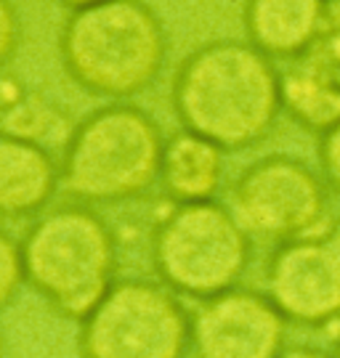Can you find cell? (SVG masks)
I'll list each match as a JSON object with an SVG mask.
<instances>
[{
  "label": "cell",
  "instance_id": "obj_6",
  "mask_svg": "<svg viewBox=\"0 0 340 358\" xmlns=\"http://www.w3.org/2000/svg\"><path fill=\"white\" fill-rule=\"evenodd\" d=\"M189 345L186 308L173 289L147 279L114 282L77 334L83 358H184Z\"/></svg>",
  "mask_w": 340,
  "mask_h": 358
},
{
  "label": "cell",
  "instance_id": "obj_2",
  "mask_svg": "<svg viewBox=\"0 0 340 358\" xmlns=\"http://www.w3.org/2000/svg\"><path fill=\"white\" fill-rule=\"evenodd\" d=\"M59 51L67 75L104 99H130L160 77L168 56L163 22L141 0H104L69 13Z\"/></svg>",
  "mask_w": 340,
  "mask_h": 358
},
{
  "label": "cell",
  "instance_id": "obj_22",
  "mask_svg": "<svg viewBox=\"0 0 340 358\" xmlns=\"http://www.w3.org/2000/svg\"><path fill=\"white\" fill-rule=\"evenodd\" d=\"M338 358H340V348H338Z\"/></svg>",
  "mask_w": 340,
  "mask_h": 358
},
{
  "label": "cell",
  "instance_id": "obj_9",
  "mask_svg": "<svg viewBox=\"0 0 340 358\" xmlns=\"http://www.w3.org/2000/svg\"><path fill=\"white\" fill-rule=\"evenodd\" d=\"M285 316L266 294L229 289L202 300L191 316V348L197 358H279Z\"/></svg>",
  "mask_w": 340,
  "mask_h": 358
},
{
  "label": "cell",
  "instance_id": "obj_11",
  "mask_svg": "<svg viewBox=\"0 0 340 358\" xmlns=\"http://www.w3.org/2000/svg\"><path fill=\"white\" fill-rule=\"evenodd\" d=\"M327 11V0H245L250 45L268 59H295L311 48Z\"/></svg>",
  "mask_w": 340,
  "mask_h": 358
},
{
  "label": "cell",
  "instance_id": "obj_20",
  "mask_svg": "<svg viewBox=\"0 0 340 358\" xmlns=\"http://www.w3.org/2000/svg\"><path fill=\"white\" fill-rule=\"evenodd\" d=\"M59 3H64L67 8H72V11H77V8H88V6L104 3V0H59Z\"/></svg>",
  "mask_w": 340,
  "mask_h": 358
},
{
  "label": "cell",
  "instance_id": "obj_5",
  "mask_svg": "<svg viewBox=\"0 0 340 358\" xmlns=\"http://www.w3.org/2000/svg\"><path fill=\"white\" fill-rule=\"evenodd\" d=\"M250 260V234L231 210L208 202L173 205L151 236L157 276L176 294L210 300L234 289Z\"/></svg>",
  "mask_w": 340,
  "mask_h": 358
},
{
  "label": "cell",
  "instance_id": "obj_21",
  "mask_svg": "<svg viewBox=\"0 0 340 358\" xmlns=\"http://www.w3.org/2000/svg\"><path fill=\"white\" fill-rule=\"evenodd\" d=\"M0 358H6V337L0 332Z\"/></svg>",
  "mask_w": 340,
  "mask_h": 358
},
{
  "label": "cell",
  "instance_id": "obj_19",
  "mask_svg": "<svg viewBox=\"0 0 340 358\" xmlns=\"http://www.w3.org/2000/svg\"><path fill=\"white\" fill-rule=\"evenodd\" d=\"M279 358H327V356H325V353H319V350H311V348H295V350L282 353Z\"/></svg>",
  "mask_w": 340,
  "mask_h": 358
},
{
  "label": "cell",
  "instance_id": "obj_15",
  "mask_svg": "<svg viewBox=\"0 0 340 358\" xmlns=\"http://www.w3.org/2000/svg\"><path fill=\"white\" fill-rule=\"evenodd\" d=\"M301 62L316 69L329 83L340 88V0H327V11L316 32L311 48L303 53Z\"/></svg>",
  "mask_w": 340,
  "mask_h": 358
},
{
  "label": "cell",
  "instance_id": "obj_14",
  "mask_svg": "<svg viewBox=\"0 0 340 358\" xmlns=\"http://www.w3.org/2000/svg\"><path fill=\"white\" fill-rule=\"evenodd\" d=\"M3 133L13 138L38 143L48 149L50 143H67L72 130L69 120L56 103L35 93H19L3 112Z\"/></svg>",
  "mask_w": 340,
  "mask_h": 358
},
{
  "label": "cell",
  "instance_id": "obj_8",
  "mask_svg": "<svg viewBox=\"0 0 340 358\" xmlns=\"http://www.w3.org/2000/svg\"><path fill=\"white\" fill-rule=\"evenodd\" d=\"M268 300L290 321L319 324L340 313V223L282 242L266 268Z\"/></svg>",
  "mask_w": 340,
  "mask_h": 358
},
{
  "label": "cell",
  "instance_id": "obj_12",
  "mask_svg": "<svg viewBox=\"0 0 340 358\" xmlns=\"http://www.w3.org/2000/svg\"><path fill=\"white\" fill-rule=\"evenodd\" d=\"M221 176H224V149L186 130L168 138L160 178L168 196L176 205L213 199V194L221 186Z\"/></svg>",
  "mask_w": 340,
  "mask_h": 358
},
{
  "label": "cell",
  "instance_id": "obj_7",
  "mask_svg": "<svg viewBox=\"0 0 340 358\" xmlns=\"http://www.w3.org/2000/svg\"><path fill=\"white\" fill-rule=\"evenodd\" d=\"M325 207L327 192L322 178L287 154H268L247 165L231 189V213L242 229L279 242L298 239L327 223Z\"/></svg>",
  "mask_w": 340,
  "mask_h": 358
},
{
  "label": "cell",
  "instance_id": "obj_4",
  "mask_svg": "<svg viewBox=\"0 0 340 358\" xmlns=\"http://www.w3.org/2000/svg\"><path fill=\"white\" fill-rule=\"evenodd\" d=\"M165 143L157 120L144 109L101 106L80 120L64 143V189L86 202L133 199L160 178Z\"/></svg>",
  "mask_w": 340,
  "mask_h": 358
},
{
  "label": "cell",
  "instance_id": "obj_3",
  "mask_svg": "<svg viewBox=\"0 0 340 358\" xmlns=\"http://www.w3.org/2000/svg\"><path fill=\"white\" fill-rule=\"evenodd\" d=\"M22 257L27 284L64 319L83 321L114 287V234L86 205H64L35 220L22 239Z\"/></svg>",
  "mask_w": 340,
  "mask_h": 358
},
{
  "label": "cell",
  "instance_id": "obj_17",
  "mask_svg": "<svg viewBox=\"0 0 340 358\" xmlns=\"http://www.w3.org/2000/svg\"><path fill=\"white\" fill-rule=\"evenodd\" d=\"M19 13L11 0H0V66H6L19 48Z\"/></svg>",
  "mask_w": 340,
  "mask_h": 358
},
{
  "label": "cell",
  "instance_id": "obj_16",
  "mask_svg": "<svg viewBox=\"0 0 340 358\" xmlns=\"http://www.w3.org/2000/svg\"><path fill=\"white\" fill-rule=\"evenodd\" d=\"M27 282L22 242H16L8 231L0 229V310L11 306L19 287Z\"/></svg>",
  "mask_w": 340,
  "mask_h": 358
},
{
  "label": "cell",
  "instance_id": "obj_1",
  "mask_svg": "<svg viewBox=\"0 0 340 358\" xmlns=\"http://www.w3.org/2000/svg\"><path fill=\"white\" fill-rule=\"evenodd\" d=\"M170 99L186 133L237 152L274 128L282 112V75L250 43L215 40L178 64Z\"/></svg>",
  "mask_w": 340,
  "mask_h": 358
},
{
  "label": "cell",
  "instance_id": "obj_13",
  "mask_svg": "<svg viewBox=\"0 0 340 358\" xmlns=\"http://www.w3.org/2000/svg\"><path fill=\"white\" fill-rule=\"evenodd\" d=\"M282 109L301 128L325 136L340 122V88L306 62H298L282 75Z\"/></svg>",
  "mask_w": 340,
  "mask_h": 358
},
{
  "label": "cell",
  "instance_id": "obj_10",
  "mask_svg": "<svg viewBox=\"0 0 340 358\" xmlns=\"http://www.w3.org/2000/svg\"><path fill=\"white\" fill-rule=\"evenodd\" d=\"M62 183V167L48 149L0 130V215L25 217L50 202Z\"/></svg>",
  "mask_w": 340,
  "mask_h": 358
},
{
  "label": "cell",
  "instance_id": "obj_18",
  "mask_svg": "<svg viewBox=\"0 0 340 358\" xmlns=\"http://www.w3.org/2000/svg\"><path fill=\"white\" fill-rule=\"evenodd\" d=\"M319 162H322L327 183L340 194V122L322 136V141H319Z\"/></svg>",
  "mask_w": 340,
  "mask_h": 358
}]
</instances>
